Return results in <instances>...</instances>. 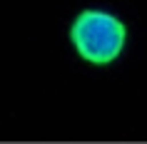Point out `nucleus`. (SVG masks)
<instances>
[{
    "label": "nucleus",
    "instance_id": "1",
    "mask_svg": "<svg viewBox=\"0 0 147 144\" xmlns=\"http://www.w3.org/2000/svg\"><path fill=\"white\" fill-rule=\"evenodd\" d=\"M67 42L78 60L92 67L115 65L127 50L130 27L110 8H80L67 25Z\"/></svg>",
    "mask_w": 147,
    "mask_h": 144
}]
</instances>
